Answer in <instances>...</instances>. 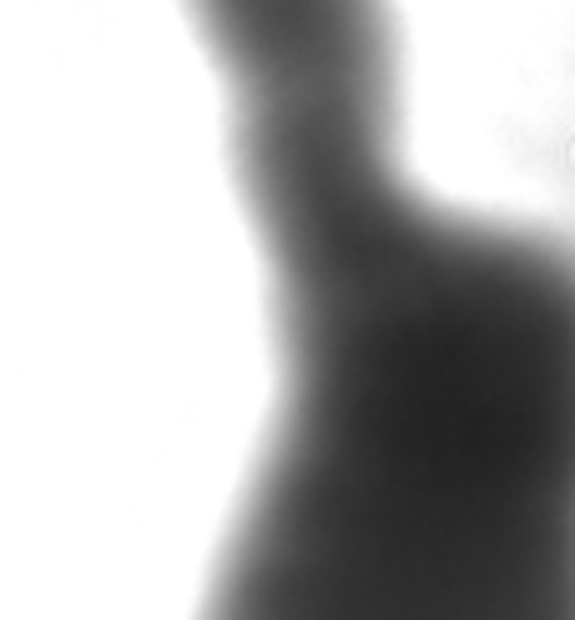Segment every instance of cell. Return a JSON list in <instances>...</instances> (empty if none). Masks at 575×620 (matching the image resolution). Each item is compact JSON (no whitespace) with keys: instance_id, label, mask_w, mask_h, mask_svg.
<instances>
[{"instance_id":"obj_1","label":"cell","mask_w":575,"mask_h":620,"mask_svg":"<svg viewBox=\"0 0 575 620\" xmlns=\"http://www.w3.org/2000/svg\"><path fill=\"white\" fill-rule=\"evenodd\" d=\"M374 97L262 152L283 384L203 620H575V248L429 202Z\"/></svg>"}]
</instances>
